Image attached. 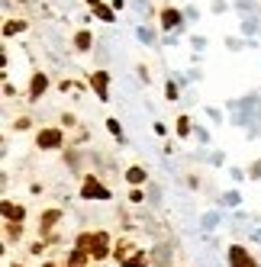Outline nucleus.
<instances>
[{
  "label": "nucleus",
  "mask_w": 261,
  "mask_h": 267,
  "mask_svg": "<svg viewBox=\"0 0 261 267\" xmlns=\"http://www.w3.org/2000/svg\"><path fill=\"white\" fill-rule=\"evenodd\" d=\"M107 129H110V132H113V136H116L119 142H123V132H119V122H116V119H107Z\"/></svg>",
  "instance_id": "f3484780"
},
{
  "label": "nucleus",
  "mask_w": 261,
  "mask_h": 267,
  "mask_svg": "<svg viewBox=\"0 0 261 267\" xmlns=\"http://www.w3.org/2000/svg\"><path fill=\"white\" fill-rule=\"evenodd\" d=\"M229 264H232V267H258V264L248 257V251H245L242 245H232V248H229Z\"/></svg>",
  "instance_id": "7ed1b4c3"
},
{
  "label": "nucleus",
  "mask_w": 261,
  "mask_h": 267,
  "mask_svg": "<svg viewBox=\"0 0 261 267\" xmlns=\"http://www.w3.org/2000/svg\"><path fill=\"white\" fill-rule=\"evenodd\" d=\"M129 248H133L129 242H119V245H116V261H119V264H126L129 257H133V254H129Z\"/></svg>",
  "instance_id": "9b49d317"
},
{
  "label": "nucleus",
  "mask_w": 261,
  "mask_h": 267,
  "mask_svg": "<svg viewBox=\"0 0 261 267\" xmlns=\"http://www.w3.org/2000/svg\"><path fill=\"white\" fill-rule=\"evenodd\" d=\"M87 4H94V7H100V0H87Z\"/></svg>",
  "instance_id": "aec40b11"
},
{
  "label": "nucleus",
  "mask_w": 261,
  "mask_h": 267,
  "mask_svg": "<svg viewBox=\"0 0 261 267\" xmlns=\"http://www.w3.org/2000/svg\"><path fill=\"white\" fill-rule=\"evenodd\" d=\"M145 264H149V257H145L142 251H139V254H133V257L126 261V267H145Z\"/></svg>",
  "instance_id": "ddd939ff"
},
{
  "label": "nucleus",
  "mask_w": 261,
  "mask_h": 267,
  "mask_svg": "<svg viewBox=\"0 0 261 267\" xmlns=\"http://www.w3.org/2000/svg\"><path fill=\"white\" fill-rule=\"evenodd\" d=\"M84 261H87V254L81 251V248H74V251L68 254V267H84Z\"/></svg>",
  "instance_id": "9d476101"
},
{
  "label": "nucleus",
  "mask_w": 261,
  "mask_h": 267,
  "mask_svg": "<svg viewBox=\"0 0 261 267\" xmlns=\"http://www.w3.org/2000/svg\"><path fill=\"white\" fill-rule=\"evenodd\" d=\"M81 197L84 200H110V190L103 184H97L94 177H87L84 181V190H81Z\"/></svg>",
  "instance_id": "f03ea898"
},
{
  "label": "nucleus",
  "mask_w": 261,
  "mask_h": 267,
  "mask_svg": "<svg viewBox=\"0 0 261 267\" xmlns=\"http://www.w3.org/2000/svg\"><path fill=\"white\" fill-rule=\"evenodd\" d=\"M161 26H164V29L181 26V13H178V10H164V13H161Z\"/></svg>",
  "instance_id": "6e6552de"
},
{
  "label": "nucleus",
  "mask_w": 261,
  "mask_h": 267,
  "mask_svg": "<svg viewBox=\"0 0 261 267\" xmlns=\"http://www.w3.org/2000/svg\"><path fill=\"white\" fill-rule=\"evenodd\" d=\"M187 132H190V119L181 116V119H178V136H187Z\"/></svg>",
  "instance_id": "dca6fc26"
},
{
  "label": "nucleus",
  "mask_w": 261,
  "mask_h": 267,
  "mask_svg": "<svg viewBox=\"0 0 261 267\" xmlns=\"http://www.w3.org/2000/svg\"><path fill=\"white\" fill-rule=\"evenodd\" d=\"M129 200H133V203H142L145 197H142V190H133V193H129Z\"/></svg>",
  "instance_id": "6ab92c4d"
},
{
  "label": "nucleus",
  "mask_w": 261,
  "mask_h": 267,
  "mask_svg": "<svg viewBox=\"0 0 261 267\" xmlns=\"http://www.w3.org/2000/svg\"><path fill=\"white\" fill-rule=\"evenodd\" d=\"M4 219L7 222H20L23 219V206H13L10 200H4Z\"/></svg>",
  "instance_id": "0eeeda50"
},
{
  "label": "nucleus",
  "mask_w": 261,
  "mask_h": 267,
  "mask_svg": "<svg viewBox=\"0 0 261 267\" xmlns=\"http://www.w3.org/2000/svg\"><path fill=\"white\" fill-rule=\"evenodd\" d=\"M58 219H62V212H58V209H49V212H46V216H42V232H49V229H52V226H55V222H58Z\"/></svg>",
  "instance_id": "1a4fd4ad"
},
{
  "label": "nucleus",
  "mask_w": 261,
  "mask_h": 267,
  "mask_svg": "<svg viewBox=\"0 0 261 267\" xmlns=\"http://www.w3.org/2000/svg\"><path fill=\"white\" fill-rule=\"evenodd\" d=\"M20 29H23V23H7V29H4V32H7V35H13V32H20Z\"/></svg>",
  "instance_id": "a211bd4d"
},
{
  "label": "nucleus",
  "mask_w": 261,
  "mask_h": 267,
  "mask_svg": "<svg viewBox=\"0 0 261 267\" xmlns=\"http://www.w3.org/2000/svg\"><path fill=\"white\" fill-rule=\"evenodd\" d=\"M36 142H39V148H58L62 145V129H42Z\"/></svg>",
  "instance_id": "20e7f679"
},
{
  "label": "nucleus",
  "mask_w": 261,
  "mask_h": 267,
  "mask_svg": "<svg viewBox=\"0 0 261 267\" xmlns=\"http://www.w3.org/2000/svg\"><path fill=\"white\" fill-rule=\"evenodd\" d=\"M74 46H77V49H91V32H77Z\"/></svg>",
  "instance_id": "4468645a"
},
{
  "label": "nucleus",
  "mask_w": 261,
  "mask_h": 267,
  "mask_svg": "<svg viewBox=\"0 0 261 267\" xmlns=\"http://www.w3.org/2000/svg\"><path fill=\"white\" fill-rule=\"evenodd\" d=\"M126 181H129V184H142V181H145V171H142V167H129Z\"/></svg>",
  "instance_id": "f8f14e48"
},
{
  "label": "nucleus",
  "mask_w": 261,
  "mask_h": 267,
  "mask_svg": "<svg viewBox=\"0 0 261 267\" xmlns=\"http://www.w3.org/2000/svg\"><path fill=\"white\" fill-rule=\"evenodd\" d=\"M110 235L107 232H84V235H77V248H81L84 254H91V257H107L110 254Z\"/></svg>",
  "instance_id": "f257e3e1"
},
{
  "label": "nucleus",
  "mask_w": 261,
  "mask_h": 267,
  "mask_svg": "<svg viewBox=\"0 0 261 267\" xmlns=\"http://www.w3.org/2000/svg\"><path fill=\"white\" fill-rule=\"evenodd\" d=\"M46 87H49V77L46 74H36V77H32V84H29V97H32V100H39V97L46 94Z\"/></svg>",
  "instance_id": "423d86ee"
},
{
  "label": "nucleus",
  "mask_w": 261,
  "mask_h": 267,
  "mask_svg": "<svg viewBox=\"0 0 261 267\" xmlns=\"http://www.w3.org/2000/svg\"><path fill=\"white\" fill-rule=\"evenodd\" d=\"M97 16H100V20H107V23H113V20H116V16H113V10H110V7H97Z\"/></svg>",
  "instance_id": "2eb2a0df"
},
{
  "label": "nucleus",
  "mask_w": 261,
  "mask_h": 267,
  "mask_svg": "<svg viewBox=\"0 0 261 267\" xmlns=\"http://www.w3.org/2000/svg\"><path fill=\"white\" fill-rule=\"evenodd\" d=\"M107 81H110V77H107V71H97V74H94L91 77V84H94V91H97V97H100V100H107Z\"/></svg>",
  "instance_id": "39448f33"
}]
</instances>
